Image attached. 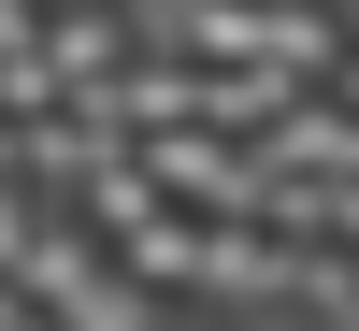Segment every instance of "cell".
<instances>
[{
	"mask_svg": "<svg viewBox=\"0 0 359 331\" xmlns=\"http://www.w3.org/2000/svg\"><path fill=\"white\" fill-rule=\"evenodd\" d=\"M316 86H331V101L359 115V44H331V72H316Z\"/></svg>",
	"mask_w": 359,
	"mask_h": 331,
	"instance_id": "1",
	"label": "cell"
}]
</instances>
